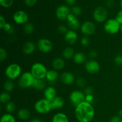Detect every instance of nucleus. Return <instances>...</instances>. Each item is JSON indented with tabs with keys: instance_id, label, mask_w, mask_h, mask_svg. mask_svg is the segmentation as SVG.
<instances>
[{
	"instance_id": "obj_41",
	"label": "nucleus",
	"mask_w": 122,
	"mask_h": 122,
	"mask_svg": "<svg viewBox=\"0 0 122 122\" xmlns=\"http://www.w3.org/2000/svg\"><path fill=\"white\" fill-rule=\"evenodd\" d=\"M109 122H122V118L119 116H114L111 118Z\"/></svg>"
},
{
	"instance_id": "obj_4",
	"label": "nucleus",
	"mask_w": 122,
	"mask_h": 122,
	"mask_svg": "<svg viewBox=\"0 0 122 122\" xmlns=\"http://www.w3.org/2000/svg\"><path fill=\"white\" fill-rule=\"evenodd\" d=\"M34 108L36 112L41 114H48L52 110L51 102L45 98L37 101L35 104Z\"/></svg>"
},
{
	"instance_id": "obj_42",
	"label": "nucleus",
	"mask_w": 122,
	"mask_h": 122,
	"mask_svg": "<svg viewBox=\"0 0 122 122\" xmlns=\"http://www.w3.org/2000/svg\"><path fill=\"white\" fill-rule=\"evenodd\" d=\"M116 19L117 21L120 25H122V10L118 12V13L117 14Z\"/></svg>"
},
{
	"instance_id": "obj_31",
	"label": "nucleus",
	"mask_w": 122,
	"mask_h": 122,
	"mask_svg": "<svg viewBox=\"0 0 122 122\" xmlns=\"http://www.w3.org/2000/svg\"><path fill=\"white\" fill-rule=\"evenodd\" d=\"M5 110L7 112V113L12 114V113H13L15 111L16 106H15V104L14 102H11V101H10L9 102L6 104L5 106Z\"/></svg>"
},
{
	"instance_id": "obj_28",
	"label": "nucleus",
	"mask_w": 122,
	"mask_h": 122,
	"mask_svg": "<svg viewBox=\"0 0 122 122\" xmlns=\"http://www.w3.org/2000/svg\"><path fill=\"white\" fill-rule=\"evenodd\" d=\"M0 122H16V120L12 114L5 113L1 116Z\"/></svg>"
},
{
	"instance_id": "obj_2",
	"label": "nucleus",
	"mask_w": 122,
	"mask_h": 122,
	"mask_svg": "<svg viewBox=\"0 0 122 122\" xmlns=\"http://www.w3.org/2000/svg\"><path fill=\"white\" fill-rule=\"evenodd\" d=\"M5 75L10 80H15L19 78L21 75V68L19 64L12 63L9 64L5 69Z\"/></svg>"
},
{
	"instance_id": "obj_21",
	"label": "nucleus",
	"mask_w": 122,
	"mask_h": 122,
	"mask_svg": "<svg viewBox=\"0 0 122 122\" xmlns=\"http://www.w3.org/2000/svg\"><path fill=\"white\" fill-rule=\"evenodd\" d=\"M58 77V73L57 71V70L54 69H51V70H48L46 73V77L45 79L48 81L50 83H54L57 80Z\"/></svg>"
},
{
	"instance_id": "obj_17",
	"label": "nucleus",
	"mask_w": 122,
	"mask_h": 122,
	"mask_svg": "<svg viewBox=\"0 0 122 122\" xmlns=\"http://www.w3.org/2000/svg\"><path fill=\"white\" fill-rule=\"evenodd\" d=\"M44 98L48 101H51L57 97V91L53 86H48L44 90Z\"/></svg>"
},
{
	"instance_id": "obj_7",
	"label": "nucleus",
	"mask_w": 122,
	"mask_h": 122,
	"mask_svg": "<svg viewBox=\"0 0 122 122\" xmlns=\"http://www.w3.org/2000/svg\"><path fill=\"white\" fill-rule=\"evenodd\" d=\"M69 100L71 104L75 107L85 101V95L84 92L79 90L73 91L69 96Z\"/></svg>"
},
{
	"instance_id": "obj_27",
	"label": "nucleus",
	"mask_w": 122,
	"mask_h": 122,
	"mask_svg": "<svg viewBox=\"0 0 122 122\" xmlns=\"http://www.w3.org/2000/svg\"><path fill=\"white\" fill-rule=\"evenodd\" d=\"M4 89L5 90V92H11L14 90V83L12 80L8 79L4 82L3 85Z\"/></svg>"
},
{
	"instance_id": "obj_45",
	"label": "nucleus",
	"mask_w": 122,
	"mask_h": 122,
	"mask_svg": "<svg viewBox=\"0 0 122 122\" xmlns=\"http://www.w3.org/2000/svg\"><path fill=\"white\" fill-rule=\"evenodd\" d=\"M25 1L26 5L29 6V7H32L35 4L37 0H25Z\"/></svg>"
},
{
	"instance_id": "obj_11",
	"label": "nucleus",
	"mask_w": 122,
	"mask_h": 122,
	"mask_svg": "<svg viewBox=\"0 0 122 122\" xmlns=\"http://www.w3.org/2000/svg\"><path fill=\"white\" fill-rule=\"evenodd\" d=\"M13 20L18 25H25L28 22V14L23 10L17 11L13 15Z\"/></svg>"
},
{
	"instance_id": "obj_38",
	"label": "nucleus",
	"mask_w": 122,
	"mask_h": 122,
	"mask_svg": "<svg viewBox=\"0 0 122 122\" xmlns=\"http://www.w3.org/2000/svg\"><path fill=\"white\" fill-rule=\"evenodd\" d=\"M114 62L118 66H122V55L116 56L114 59Z\"/></svg>"
},
{
	"instance_id": "obj_52",
	"label": "nucleus",
	"mask_w": 122,
	"mask_h": 122,
	"mask_svg": "<svg viewBox=\"0 0 122 122\" xmlns=\"http://www.w3.org/2000/svg\"><path fill=\"white\" fill-rule=\"evenodd\" d=\"M122 32V25H121V26H120V30Z\"/></svg>"
},
{
	"instance_id": "obj_49",
	"label": "nucleus",
	"mask_w": 122,
	"mask_h": 122,
	"mask_svg": "<svg viewBox=\"0 0 122 122\" xmlns=\"http://www.w3.org/2000/svg\"><path fill=\"white\" fill-rule=\"evenodd\" d=\"M29 122H44L41 119H38V118H35V119H32V120H30Z\"/></svg>"
},
{
	"instance_id": "obj_32",
	"label": "nucleus",
	"mask_w": 122,
	"mask_h": 122,
	"mask_svg": "<svg viewBox=\"0 0 122 122\" xmlns=\"http://www.w3.org/2000/svg\"><path fill=\"white\" fill-rule=\"evenodd\" d=\"M3 30L4 31H5L6 32H7V33L9 35H12L13 34L14 32V28L13 27V26H12L11 25H10L8 23H7L5 25V26H4Z\"/></svg>"
},
{
	"instance_id": "obj_50",
	"label": "nucleus",
	"mask_w": 122,
	"mask_h": 122,
	"mask_svg": "<svg viewBox=\"0 0 122 122\" xmlns=\"http://www.w3.org/2000/svg\"><path fill=\"white\" fill-rule=\"evenodd\" d=\"M118 116H120V117L122 118V109H120V110L119 111V113H118Z\"/></svg>"
},
{
	"instance_id": "obj_24",
	"label": "nucleus",
	"mask_w": 122,
	"mask_h": 122,
	"mask_svg": "<svg viewBox=\"0 0 122 122\" xmlns=\"http://www.w3.org/2000/svg\"><path fill=\"white\" fill-rule=\"evenodd\" d=\"M73 59L75 63L76 64H83L86 61V57L85 54L83 52H77L75 54Z\"/></svg>"
},
{
	"instance_id": "obj_14",
	"label": "nucleus",
	"mask_w": 122,
	"mask_h": 122,
	"mask_svg": "<svg viewBox=\"0 0 122 122\" xmlns=\"http://www.w3.org/2000/svg\"><path fill=\"white\" fill-rule=\"evenodd\" d=\"M67 20L68 26L71 29V30L75 31L78 29L79 28H81L79 21L76 18V16H75L72 13L69 14L67 18Z\"/></svg>"
},
{
	"instance_id": "obj_44",
	"label": "nucleus",
	"mask_w": 122,
	"mask_h": 122,
	"mask_svg": "<svg viewBox=\"0 0 122 122\" xmlns=\"http://www.w3.org/2000/svg\"><path fill=\"white\" fill-rule=\"evenodd\" d=\"M94 97L93 95H85V101L91 104L94 101Z\"/></svg>"
},
{
	"instance_id": "obj_34",
	"label": "nucleus",
	"mask_w": 122,
	"mask_h": 122,
	"mask_svg": "<svg viewBox=\"0 0 122 122\" xmlns=\"http://www.w3.org/2000/svg\"><path fill=\"white\" fill-rule=\"evenodd\" d=\"M71 13L75 16H78L82 14V9L79 6H73L71 8Z\"/></svg>"
},
{
	"instance_id": "obj_10",
	"label": "nucleus",
	"mask_w": 122,
	"mask_h": 122,
	"mask_svg": "<svg viewBox=\"0 0 122 122\" xmlns=\"http://www.w3.org/2000/svg\"><path fill=\"white\" fill-rule=\"evenodd\" d=\"M96 30L95 24L91 21H86L81 26V32L85 36L92 35L94 34Z\"/></svg>"
},
{
	"instance_id": "obj_16",
	"label": "nucleus",
	"mask_w": 122,
	"mask_h": 122,
	"mask_svg": "<svg viewBox=\"0 0 122 122\" xmlns=\"http://www.w3.org/2000/svg\"><path fill=\"white\" fill-rule=\"evenodd\" d=\"M61 81L66 85H70L72 84L75 81V76L73 73L69 71H65L61 75Z\"/></svg>"
},
{
	"instance_id": "obj_22",
	"label": "nucleus",
	"mask_w": 122,
	"mask_h": 122,
	"mask_svg": "<svg viewBox=\"0 0 122 122\" xmlns=\"http://www.w3.org/2000/svg\"><path fill=\"white\" fill-rule=\"evenodd\" d=\"M65 62L64 60L61 58H56L53 60L52 62V66L54 69L56 70H62L64 67Z\"/></svg>"
},
{
	"instance_id": "obj_43",
	"label": "nucleus",
	"mask_w": 122,
	"mask_h": 122,
	"mask_svg": "<svg viewBox=\"0 0 122 122\" xmlns=\"http://www.w3.org/2000/svg\"><path fill=\"white\" fill-rule=\"evenodd\" d=\"M6 23H6L5 18L4 17L3 15H1V16H0V28H1V29H3L4 26H5Z\"/></svg>"
},
{
	"instance_id": "obj_51",
	"label": "nucleus",
	"mask_w": 122,
	"mask_h": 122,
	"mask_svg": "<svg viewBox=\"0 0 122 122\" xmlns=\"http://www.w3.org/2000/svg\"><path fill=\"white\" fill-rule=\"evenodd\" d=\"M120 6L122 8V0H120Z\"/></svg>"
},
{
	"instance_id": "obj_30",
	"label": "nucleus",
	"mask_w": 122,
	"mask_h": 122,
	"mask_svg": "<svg viewBox=\"0 0 122 122\" xmlns=\"http://www.w3.org/2000/svg\"><path fill=\"white\" fill-rule=\"evenodd\" d=\"M11 96L9 93L7 92H3L0 95V102L2 104H7L10 101Z\"/></svg>"
},
{
	"instance_id": "obj_20",
	"label": "nucleus",
	"mask_w": 122,
	"mask_h": 122,
	"mask_svg": "<svg viewBox=\"0 0 122 122\" xmlns=\"http://www.w3.org/2000/svg\"><path fill=\"white\" fill-rule=\"evenodd\" d=\"M17 117L21 120H27L30 117V112L27 108H23L19 110L17 113Z\"/></svg>"
},
{
	"instance_id": "obj_29",
	"label": "nucleus",
	"mask_w": 122,
	"mask_h": 122,
	"mask_svg": "<svg viewBox=\"0 0 122 122\" xmlns=\"http://www.w3.org/2000/svg\"><path fill=\"white\" fill-rule=\"evenodd\" d=\"M24 32L27 35H31L33 33L35 30V27L32 23L27 22L24 25Z\"/></svg>"
},
{
	"instance_id": "obj_47",
	"label": "nucleus",
	"mask_w": 122,
	"mask_h": 122,
	"mask_svg": "<svg viewBox=\"0 0 122 122\" xmlns=\"http://www.w3.org/2000/svg\"><path fill=\"white\" fill-rule=\"evenodd\" d=\"M98 56L97 52L95 50H92L90 52H89V56L90 57V58H91L92 59H94L96 58Z\"/></svg>"
},
{
	"instance_id": "obj_1",
	"label": "nucleus",
	"mask_w": 122,
	"mask_h": 122,
	"mask_svg": "<svg viewBox=\"0 0 122 122\" xmlns=\"http://www.w3.org/2000/svg\"><path fill=\"white\" fill-rule=\"evenodd\" d=\"M75 113L79 122H91L95 117L94 107L85 101L75 107Z\"/></svg>"
},
{
	"instance_id": "obj_40",
	"label": "nucleus",
	"mask_w": 122,
	"mask_h": 122,
	"mask_svg": "<svg viewBox=\"0 0 122 122\" xmlns=\"http://www.w3.org/2000/svg\"><path fill=\"white\" fill-rule=\"evenodd\" d=\"M83 92L85 95H93L94 94V89L91 86H86Z\"/></svg>"
},
{
	"instance_id": "obj_35",
	"label": "nucleus",
	"mask_w": 122,
	"mask_h": 122,
	"mask_svg": "<svg viewBox=\"0 0 122 122\" xmlns=\"http://www.w3.org/2000/svg\"><path fill=\"white\" fill-rule=\"evenodd\" d=\"M7 52L4 48H0V61L3 62L7 58Z\"/></svg>"
},
{
	"instance_id": "obj_8",
	"label": "nucleus",
	"mask_w": 122,
	"mask_h": 122,
	"mask_svg": "<svg viewBox=\"0 0 122 122\" xmlns=\"http://www.w3.org/2000/svg\"><path fill=\"white\" fill-rule=\"evenodd\" d=\"M108 12L104 7H98L93 12V17L98 23H103L107 21Z\"/></svg>"
},
{
	"instance_id": "obj_46",
	"label": "nucleus",
	"mask_w": 122,
	"mask_h": 122,
	"mask_svg": "<svg viewBox=\"0 0 122 122\" xmlns=\"http://www.w3.org/2000/svg\"><path fill=\"white\" fill-rule=\"evenodd\" d=\"M115 4L114 0H107L106 2V5L108 8H112Z\"/></svg>"
},
{
	"instance_id": "obj_39",
	"label": "nucleus",
	"mask_w": 122,
	"mask_h": 122,
	"mask_svg": "<svg viewBox=\"0 0 122 122\" xmlns=\"http://www.w3.org/2000/svg\"><path fill=\"white\" fill-rule=\"evenodd\" d=\"M68 28L66 26L64 25H60L58 27V31L61 33H64V35L68 32Z\"/></svg>"
},
{
	"instance_id": "obj_12",
	"label": "nucleus",
	"mask_w": 122,
	"mask_h": 122,
	"mask_svg": "<svg viewBox=\"0 0 122 122\" xmlns=\"http://www.w3.org/2000/svg\"><path fill=\"white\" fill-rule=\"evenodd\" d=\"M85 69L89 73L96 74L100 70V65L95 60L91 59L85 63Z\"/></svg>"
},
{
	"instance_id": "obj_6",
	"label": "nucleus",
	"mask_w": 122,
	"mask_h": 122,
	"mask_svg": "<svg viewBox=\"0 0 122 122\" xmlns=\"http://www.w3.org/2000/svg\"><path fill=\"white\" fill-rule=\"evenodd\" d=\"M121 25L116 19H110L105 22L104 28L105 31L110 35H115L120 30Z\"/></svg>"
},
{
	"instance_id": "obj_19",
	"label": "nucleus",
	"mask_w": 122,
	"mask_h": 122,
	"mask_svg": "<svg viewBox=\"0 0 122 122\" xmlns=\"http://www.w3.org/2000/svg\"><path fill=\"white\" fill-rule=\"evenodd\" d=\"M52 110L58 109L61 108L64 106V101L63 98L61 97L57 96L51 102Z\"/></svg>"
},
{
	"instance_id": "obj_33",
	"label": "nucleus",
	"mask_w": 122,
	"mask_h": 122,
	"mask_svg": "<svg viewBox=\"0 0 122 122\" xmlns=\"http://www.w3.org/2000/svg\"><path fill=\"white\" fill-rule=\"evenodd\" d=\"M14 0H0V4L4 8H9L13 5Z\"/></svg>"
},
{
	"instance_id": "obj_18",
	"label": "nucleus",
	"mask_w": 122,
	"mask_h": 122,
	"mask_svg": "<svg viewBox=\"0 0 122 122\" xmlns=\"http://www.w3.org/2000/svg\"><path fill=\"white\" fill-rule=\"evenodd\" d=\"M36 46L32 41H27L24 44L23 46V51L26 55L32 54L35 51Z\"/></svg>"
},
{
	"instance_id": "obj_37",
	"label": "nucleus",
	"mask_w": 122,
	"mask_h": 122,
	"mask_svg": "<svg viewBox=\"0 0 122 122\" xmlns=\"http://www.w3.org/2000/svg\"><path fill=\"white\" fill-rule=\"evenodd\" d=\"M89 43H90V40H89V38L86 36H83L82 39H81V44L82 46H87L89 45Z\"/></svg>"
},
{
	"instance_id": "obj_25",
	"label": "nucleus",
	"mask_w": 122,
	"mask_h": 122,
	"mask_svg": "<svg viewBox=\"0 0 122 122\" xmlns=\"http://www.w3.org/2000/svg\"><path fill=\"white\" fill-rule=\"evenodd\" d=\"M45 86H46V84H45L44 79L35 78L32 87L36 90L41 91L45 89Z\"/></svg>"
},
{
	"instance_id": "obj_23",
	"label": "nucleus",
	"mask_w": 122,
	"mask_h": 122,
	"mask_svg": "<svg viewBox=\"0 0 122 122\" xmlns=\"http://www.w3.org/2000/svg\"><path fill=\"white\" fill-rule=\"evenodd\" d=\"M52 122H69V120L66 114L61 112H59L54 116Z\"/></svg>"
},
{
	"instance_id": "obj_15",
	"label": "nucleus",
	"mask_w": 122,
	"mask_h": 122,
	"mask_svg": "<svg viewBox=\"0 0 122 122\" xmlns=\"http://www.w3.org/2000/svg\"><path fill=\"white\" fill-rule=\"evenodd\" d=\"M78 35L76 31L73 30H69L68 32L64 35V39L67 44L70 45H73L77 41Z\"/></svg>"
},
{
	"instance_id": "obj_26",
	"label": "nucleus",
	"mask_w": 122,
	"mask_h": 122,
	"mask_svg": "<svg viewBox=\"0 0 122 122\" xmlns=\"http://www.w3.org/2000/svg\"><path fill=\"white\" fill-rule=\"evenodd\" d=\"M75 54V51H74L73 48L71 47H66L63 50V52H62L63 58L67 60H69L73 58Z\"/></svg>"
},
{
	"instance_id": "obj_3",
	"label": "nucleus",
	"mask_w": 122,
	"mask_h": 122,
	"mask_svg": "<svg viewBox=\"0 0 122 122\" xmlns=\"http://www.w3.org/2000/svg\"><path fill=\"white\" fill-rule=\"evenodd\" d=\"M48 70L45 66L41 63H35L32 66L30 72L35 78L44 79L46 77Z\"/></svg>"
},
{
	"instance_id": "obj_36",
	"label": "nucleus",
	"mask_w": 122,
	"mask_h": 122,
	"mask_svg": "<svg viewBox=\"0 0 122 122\" xmlns=\"http://www.w3.org/2000/svg\"><path fill=\"white\" fill-rule=\"evenodd\" d=\"M76 83H77V86L80 88H83L86 85V81L85 79L83 77H79L77 80H76Z\"/></svg>"
},
{
	"instance_id": "obj_13",
	"label": "nucleus",
	"mask_w": 122,
	"mask_h": 122,
	"mask_svg": "<svg viewBox=\"0 0 122 122\" xmlns=\"http://www.w3.org/2000/svg\"><path fill=\"white\" fill-rule=\"evenodd\" d=\"M70 14V9L66 5H61L56 11V15L60 20H67L68 15Z\"/></svg>"
},
{
	"instance_id": "obj_48",
	"label": "nucleus",
	"mask_w": 122,
	"mask_h": 122,
	"mask_svg": "<svg viewBox=\"0 0 122 122\" xmlns=\"http://www.w3.org/2000/svg\"><path fill=\"white\" fill-rule=\"evenodd\" d=\"M66 1L70 5H73L76 2V0H66Z\"/></svg>"
},
{
	"instance_id": "obj_5",
	"label": "nucleus",
	"mask_w": 122,
	"mask_h": 122,
	"mask_svg": "<svg viewBox=\"0 0 122 122\" xmlns=\"http://www.w3.org/2000/svg\"><path fill=\"white\" fill-rule=\"evenodd\" d=\"M35 78L31 72L26 71L21 75L18 81L19 86L21 88H27L32 87Z\"/></svg>"
},
{
	"instance_id": "obj_9",
	"label": "nucleus",
	"mask_w": 122,
	"mask_h": 122,
	"mask_svg": "<svg viewBox=\"0 0 122 122\" xmlns=\"http://www.w3.org/2000/svg\"><path fill=\"white\" fill-rule=\"evenodd\" d=\"M36 47L41 52L48 53L53 48V44L49 39L46 38H41L37 42Z\"/></svg>"
}]
</instances>
